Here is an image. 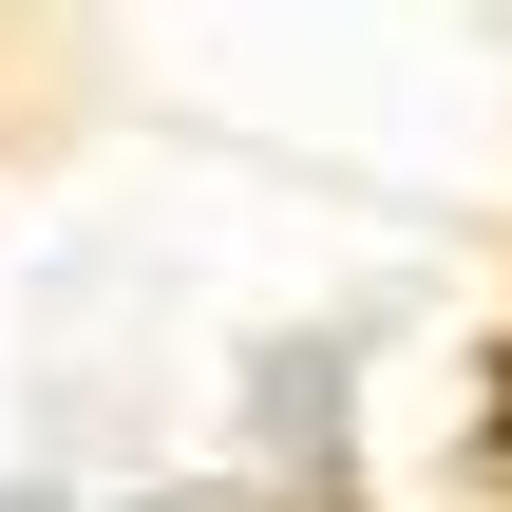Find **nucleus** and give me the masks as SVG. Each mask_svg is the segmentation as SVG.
<instances>
[{
  "label": "nucleus",
  "mask_w": 512,
  "mask_h": 512,
  "mask_svg": "<svg viewBox=\"0 0 512 512\" xmlns=\"http://www.w3.org/2000/svg\"><path fill=\"white\" fill-rule=\"evenodd\" d=\"M456 456H475V494H512V342H494V380H475V418H456Z\"/></svg>",
  "instance_id": "f257e3e1"
},
{
  "label": "nucleus",
  "mask_w": 512,
  "mask_h": 512,
  "mask_svg": "<svg viewBox=\"0 0 512 512\" xmlns=\"http://www.w3.org/2000/svg\"><path fill=\"white\" fill-rule=\"evenodd\" d=\"M0 512H95V494H38V475H0Z\"/></svg>",
  "instance_id": "7ed1b4c3"
},
{
  "label": "nucleus",
  "mask_w": 512,
  "mask_h": 512,
  "mask_svg": "<svg viewBox=\"0 0 512 512\" xmlns=\"http://www.w3.org/2000/svg\"><path fill=\"white\" fill-rule=\"evenodd\" d=\"M190 512H361V494H190Z\"/></svg>",
  "instance_id": "f03ea898"
}]
</instances>
